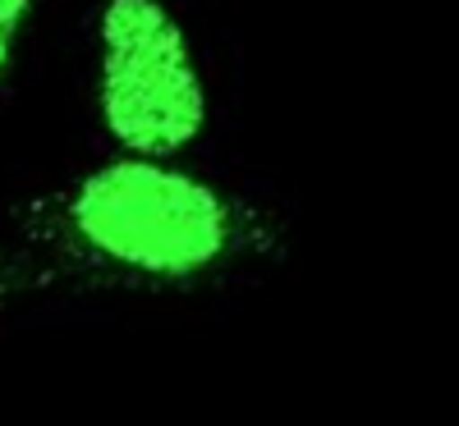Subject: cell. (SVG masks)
<instances>
[{
	"label": "cell",
	"mask_w": 459,
	"mask_h": 426,
	"mask_svg": "<svg viewBox=\"0 0 459 426\" xmlns=\"http://www.w3.org/2000/svg\"><path fill=\"white\" fill-rule=\"evenodd\" d=\"M10 266L32 294H207L285 252L262 202L188 166L120 151L10 211Z\"/></svg>",
	"instance_id": "1"
},
{
	"label": "cell",
	"mask_w": 459,
	"mask_h": 426,
	"mask_svg": "<svg viewBox=\"0 0 459 426\" xmlns=\"http://www.w3.org/2000/svg\"><path fill=\"white\" fill-rule=\"evenodd\" d=\"M92 42V97L106 138L134 157H184L207 133L212 101L175 10L166 0H106Z\"/></svg>",
	"instance_id": "2"
},
{
	"label": "cell",
	"mask_w": 459,
	"mask_h": 426,
	"mask_svg": "<svg viewBox=\"0 0 459 426\" xmlns=\"http://www.w3.org/2000/svg\"><path fill=\"white\" fill-rule=\"evenodd\" d=\"M32 10H37V0H0V83H5V73L19 55V42L32 23Z\"/></svg>",
	"instance_id": "3"
},
{
	"label": "cell",
	"mask_w": 459,
	"mask_h": 426,
	"mask_svg": "<svg viewBox=\"0 0 459 426\" xmlns=\"http://www.w3.org/2000/svg\"><path fill=\"white\" fill-rule=\"evenodd\" d=\"M14 302H23V289H19V276H14L5 248H0V307H14Z\"/></svg>",
	"instance_id": "4"
}]
</instances>
